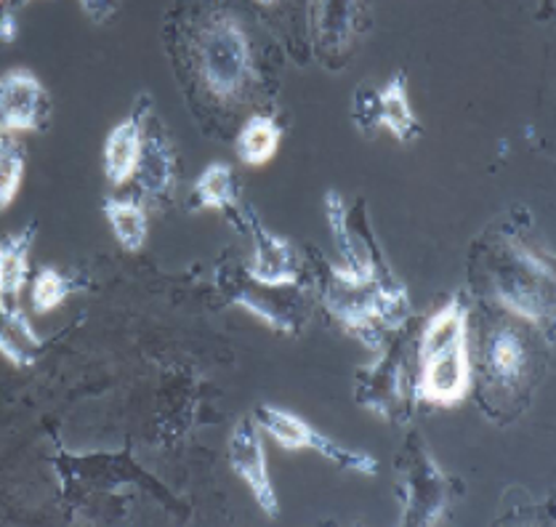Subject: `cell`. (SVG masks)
<instances>
[{
	"label": "cell",
	"mask_w": 556,
	"mask_h": 527,
	"mask_svg": "<svg viewBox=\"0 0 556 527\" xmlns=\"http://www.w3.org/2000/svg\"><path fill=\"white\" fill-rule=\"evenodd\" d=\"M323 304L336 323L359 343H365L370 352H381L383 334L405 328L410 317L407 288L392 272L376 280H365L346 272L344 266L328 262H325Z\"/></svg>",
	"instance_id": "6da1fadb"
},
{
	"label": "cell",
	"mask_w": 556,
	"mask_h": 527,
	"mask_svg": "<svg viewBox=\"0 0 556 527\" xmlns=\"http://www.w3.org/2000/svg\"><path fill=\"white\" fill-rule=\"evenodd\" d=\"M471 392L469 306L460 293L426 323L418 343V381L413 397L437 407H455Z\"/></svg>",
	"instance_id": "7a4b0ae2"
},
{
	"label": "cell",
	"mask_w": 556,
	"mask_h": 527,
	"mask_svg": "<svg viewBox=\"0 0 556 527\" xmlns=\"http://www.w3.org/2000/svg\"><path fill=\"white\" fill-rule=\"evenodd\" d=\"M192 64L200 86L222 104H240L256 86L251 35L227 9H213L192 27Z\"/></svg>",
	"instance_id": "3957f363"
},
{
	"label": "cell",
	"mask_w": 556,
	"mask_h": 527,
	"mask_svg": "<svg viewBox=\"0 0 556 527\" xmlns=\"http://www.w3.org/2000/svg\"><path fill=\"white\" fill-rule=\"evenodd\" d=\"M490 288L498 304L511 315L552 330L554 325V269L517 233H506L490 256Z\"/></svg>",
	"instance_id": "277c9868"
},
{
	"label": "cell",
	"mask_w": 556,
	"mask_h": 527,
	"mask_svg": "<svg viewBox=\"0 0 556 527\" xmlns=\"http://www.w3.org/2000/svg\"><path fill=\"white\" fill-rule=\"evenodd\" d=\"M400 501L405 527H434L451 512V477L413 431L397 455Z\"/></svg>",
	"instance_id": "5b68a950"
},
{
	"label": "cell",
	"mask_w": 556,
	"mask_h": 527,
	"mask_svg": "<svg viewBox=\"0 0 556 527\" xmlns=\"http://www.w3.org/2000/svg\"><path fill=\"white\" fill-rule=\"evenodd\" d=\"M256 422L277 446H282L286 450H315L323 459L333 461L341 469L357 472V475L372 477L378 472V461L370 453L339 446V442L330 440L328 435L317 431L309 422L286 411V407L266 405L264 402L256 411Z\"/></svg>",
	"instance_id": "8992f818"
},
{
	"label": "cell",
	"mask_w": 556,
	"mask_h": 527,
	"mask_svg": "<svg viewBox=\"0 0 556 527\" xmlns=\"http://www.w3.org/2000/svg\"><path fill=\"white\" fill-rule=\"evenodd\" d=\"M354 400L365 411H372L392 424H405L410 418V376H407L402 347L381 352L376 363L357 371Z\"/></svg>",
	"instance_id": "52a82bcc"
},
{
	"label": "cell",
	"mask_w": 556,
	"mask_h": 527,
	"mask_svg": "<svg viewBox=\"0 0 556 527\" xmlns=\"http://www.w3.org/2000/svg\"><path fill=\"white\" fill-rule=\"evenodd\" d=\"M325 216H328V227L333 233V242L339 248L341 259H344L346 272L365 277V280L389 275V266L383 264L381 251L372 240L370 222L365 216V203H357L354 211H349L344 198L330 189L325 195Z\"/></svg>",
	"instance_id": "ba28073f"
},
{
	"label": "cell",
	"mask_w": 556,
	"mask_h": 527,
	"mask_svg": "<svg viewBox=\"0 0 556 527\" xmlns=\"http://www.w3.org/2000/svg\"><path fill=\"white\" fill-rule=\"evenodd\" d=\"M532 376V349L519 325L495 323L484 339V384L493 394L517 400Z\"/></svg>",
	"instance_id": "9c48e42d"
},
{
	"label": "cell",
	"mask_w": 556,
	"mask_h": 527,
	"mask_svg": "<svg viewBox=\"0 0 556 527\" xmlns=\"http://www.w3.org/2000/svg\"><path fill=\"white\" fill-rule=\"evenodd\" d=\"M218 277H222L224 293L229 296L232 304L242 306V310L251 312L253 317H258L262 323L269 325V328L282 330V334H299L301 323H304V293L293 288L291 296H282V299H275V293L280 288H266L262 283L251 280L245 269L235 266H222L218 269Z\"/></svg>",
	"instance_id": "30bf717a"
},
{
	"label": "cell",
	"mask_w": 556,
	"mask_h": 527,
	"mask_svg": "<svg viewBox=\"0 0 556 527\" xmlns=\"http://www.w3.org/2000/svg\"><path fill=\"white\" fill-rule=\"evenodd\" d=\"M354 121L359 131H370L372 126H383L400 145H410L421 136V123L407 99V75L394 73L381 91L354 93Z\"/></svg>",
	"instance_id": "8fae6325"
},
{
	"label": "cell",
	"mask_w": 556,
	"mask_h": 527,
	"mask_svg": "<svg viewBox=\"0 0 556 527\" xmlns=\"http://www.w3.org/2000/svg\"><path fill=\"white\" fill-rule=\"evenodd\" d=\"M51 117V97L29 70H9L0 78V131H46Z\"/></svg>",
	"instance_id": "7c38bea8"
},
{
	"label": "cell",
	"mask_w": 556,
	"mask_h": 527,
	"mask_svg": "<svg viewBox=\"0 0 556 527\" xmlns=\"http://www.w3.org/2000/svg\"><path fill=\"white\" fill-rule=\"evenodd\" d=\"M229 466L248 485L264 514L269 517L280 514V499H277L275 482H271L269 466H266L262 426L256 418H240L229 435Z\"/></svg>",
	"instance_id": "4fadbf2b"
},
{
	"label": "cell",
	"mask_w": 556,
	"mask_h": 527,
	"mask_svg": "<svg viewBox=\"0 0 556 527\" xmlns=\"http://www.w3.org/2000/svg\"><path fill=\"white\" fill-rule=\"evenodd\" d=\"M368 3L365 0H312V43L325 62H339L352 40L363 33Z\"/></svg>",
	"instance_id": "5bb4252c"
},
{
	"label": "cell",
	"mask_w": 556,
	"mask_h": 527,
	"mask_svg": "<svg viewBox=\"0 0 556 527\" xmlns=\"http://www.w3.org/2000/svg\"><path fill=\"white\" fill-rule=\"evenodd\" d=\"M248 227L253 233V256L245 266L248 277L262 283L266 288H293L301 280V256L299 248L282 235L271 233L269 227L256 216L245 213Z\"/></svg>",
	"instance_id": "9a60e30c"
},
{
	"label": "cell",
	"mask_w": 556,
	"mask_h": 527,
	"mask_svg": "<svg viewBox=\"0 0 556 527\" xmlns=\"http://www.w3.org/2000/svg\"><path fill=\"white\" fill-rule=\"evenodd\" d=\"M150 106L136 104L126 121L117 123L104 141V176L112 187H123L134 179L139 165L141 141H144V115Z\"/></svg>",
	"instance_id": "2e32d148"
},
{
	"label": "cell",
	"mask_w": 556,
	"mask_h": 527,
	"mask_svg": "<svg viewBox=\"0 0 556 527\" xmlns=\"http://www.w3.org/2000/svg\"><path fill=\"white\" fill-rule=\"evenodd\" d=\"M134 179L139 181L147 198H170L176 189V152L163 126H144V141H141L139 165Z\"/></svg>",
	"instance_id": "e0dca14e"
},
{
	"label": "cell",
	"mask_w": 556,
	"mask_h": 527,
	"mask_svg": "<svg viewBox=\"0 0 556 527\" xmlns=\"http://www.w3.org/2000/svg\"><path fill=\"white\" fill-rule=\"evenodd\" d=\"M38 227L27 224L20 233H11L0 240V306H22V290L29 275V251L35 246Z\"/></svg>",
	"instance_id": "ac0fdd59"
},
{
	"label": "cell",
	"mask_w": 556,
	"mask_h": 527,
	"mask_svg": "<svg viewBox=\"0 0 556 527\" xmlns=\"http://www.w3.org/2000/svg\"><path fill=\"white\" fill-rule=\"evenodd\" d=\"M0 354L14 368H33L43 354V339L22 306H0Z\"/></svg>",
	"instance_id": "d6986e66"
},
{
	"label": "cell",
	"mask_w": 556,
	"mask_h": 527,
	"mask_svg": "<svg viewBox=\"0 0 556 527\" xmlns=\"http://www.w3.org/2000/svg\"><path fill=\"white\" fill-rule=\"evenodd\" d=\"M194 198H198V211H216V213H227V216H238L240 227H245V213H240V185L238 176H235L232 165L216 163L205 165L203 174L198 176L194 181Z\"/></svg>",
	"instance_id": "ffe728a7"
},
{
	"label": "cell",
	"mask_w": 556,
	"mask_h": 527,
	"mask_svg": "<svg viewBox=\"0 0 556 527\" xmlns=\"http://www.w3.org/2000/svg\"><path fill=\"white\" fill-rule=\"evenodd\" d=\"M282 141V128L277 126V121L271 115H253L248 117L245 126L240 128L238 141H235V150L242 165H251V168H262L277 155Z\"/></svg>",
	"instance_id": "44dd1931"
},
{
	"label": "cell",
	"mask_w": 556,
	"mask_h": 527,
	"mask_svg": "<svg viewBox=\"0 0 556 527\" xmlns=\"http://www.w3.org/2000/svg\"><path fill=\"white\" fill-rule=\"evenodd\" d=\"M104 216L110 222L112 235L121 242L123 251L139 253L144 248L147 235H150V218H147L144 205L134 198H106Z\"/></svg>",
	"instance_id": "7402d4cb"
},
{
	"label": "cell",
	"mask_w": 556,
	"mask_h": 527,
	"mask_svg": "<svg viewBox=\"0 0 556 527\" xmlns=\"http://www.w3.org/2000/svg\"><path fill=\"white\" fill-rule=\"evenodd\" d=\"M27 155L14 134L0 131V211L9 209L25 181Z\"/></svg>",
	"instance_id": "603a6c76"
},
{
	"label": "cell",
	"mask_w": 556,
	"mask_h": 527,
	"mask_svg": "<svg viewBox=\"0 0 556 527\" xmlns=\"http://www.w3.org/2000/svg\"><path fill=\"white\" fill-rule=\"evenodd\" d=\"M73 290V277H67L62 269H56V266H40V269L35 272L33 280V310L38 312V315H49V312L59 310V306L70 299Z\"/></svg>",
	"instance_id": "cb8c5ba5"
},
{
	"label": "cell",
	"mask_w": 556,
	"mask_h": 527,
	"mask_svg": "<svg viewBox=\"0 0 556 527\" xmlns=\"http://www.w3.org/2000/svg\"><path fill=\"white\" fill-rule=\"evenodd\" d=\"M80 9L93 25H106L115 16L117 0H80Z\"/></svg>",
	"instance_id": "d4e9b609"
},
{
	"label": "cell",
	"mask_w": 556,
	"mask_h": 527,
	"mask_svg": "<svg viewBox=\"0 0 556 527\" xmlns=\"http://www.w3.org/2000/svg\"><path fill=\"white\" fill-rule=\"evenodd\" d=\"M16 38V22H14V11L5 9L3 14H0V40H5V43H11V40Z\"/></svg>",
	"instance_id": "484cf974"
},
{
	"label": "cell",
	"mask_w": 556,
	"mask_h": 527,
	"mask_svg": "<svg viewBox=\"0 0 556 527\" xmlns=\"http://www.w3.org/2000/svg\"><path fill=\"white\" fill-rule=\"evenodd\" d=\"M256 5H262V9H277V5L282 3V0H253Z\"/></svg>",
	"instance_id": "4316f807"
},
{
	"label": "cell",
	"mask_w": 556,
	"mask_h": 527,
	"mask_svg": "<svg viewBox=\"0 0 556 527\" xmlns=\"http://www.w3.org/2000/svg\"><path fill=\"white\" fill-rule=\"evenodd\" d=\"M27 3V0H11V5H9V9L11 11H14L16 9V5H25Z\"/></svg>",
	"instance_id": "83f0119b"
}]
</instances>
